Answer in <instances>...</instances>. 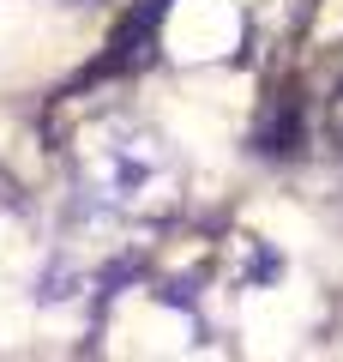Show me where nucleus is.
<instances>
[{
    "label": "nucleus",
    "instance_id": "obj_1",
    "mask_svg": "<svg viewBox=\"0 0 343 362\" xmlns=\"http://www.w3.org/2000/svg\"><path fill=\"white\" fill-rule=\"evenodd\" d=\"M78 187L97 211H114V218H151V211L175 206L181 187V157L175 145L157 127L133 115H109L97 127L78 133Z\"/></svg>",
    "mask_w": 343,
    "mask_h": 362
},
{
    "label": "nucleus",
    "instance_id": "obj_3",
    "mask_svg": "<svg viewBox=\"0 0 343 362\" xmlns=\"http://www.w3.org/2000/svg\"><path fill=\"white\" fill-rule=\"evenodd\" d=\"M325 133H331V145L343 151V85H337V97L325 103Z\"/></svg>",
    "mask_w": 343,
    "mask_h": 362
},
{
    "label": "nucleus",
    "instance_id": "obj_2",
    "mask_svg": "<svg viewBox=\"0 0 343 362\" xmlns=\"http://www.w3.org/2000/svg\"><path fill=\"white\" fill-rule=\"evenodd\" d=\"M295 145H301V109H295V103H277V109L253 127V151L283 157V151H295Z\"/></svg>",
    "mask_w": 343,
    "mask_h": 362
}]
</instances>
